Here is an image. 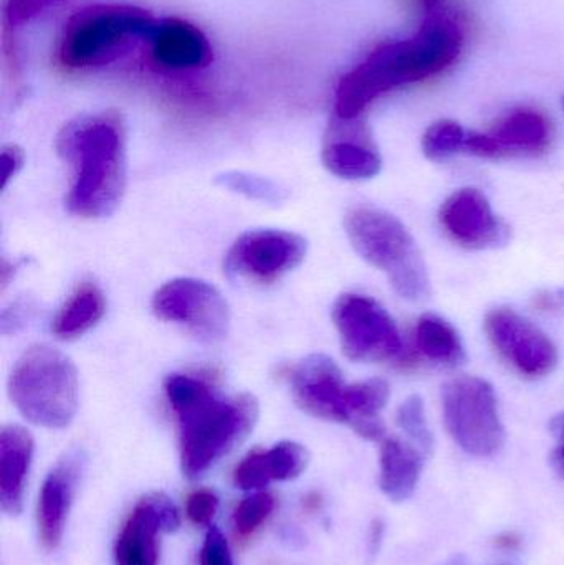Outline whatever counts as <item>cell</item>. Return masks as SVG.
<instances>
[{
  "mask_svg": "<svg viewBox=\"0 0 564 565\" xmlns=\"http://www.w3.org/2000/svg\"><path fill=\"white\" fill-rule=\"evenodd\" d=\"M486 332L500 358L523 377H545L558 364L552 339L513 309H492L486 318Z\"/></svg>",
  "mask_w": 564,
  "mask_h": 565,
  "instance_id": "10",
  "label": "cell"
},
{
  "mask_svg": "<svg viewBox=\"0 0 564 565\" xmlns=\"http://www.w3.org/2000/svg\"><path fill=\"white\" fill-rule=\"evenodd\" d=\"M397 424L424 455L430 454L434 447L433 431L427 425L426 408L419 395H411L397 411Z\"/></svg>",
  "mask_w": 564,
  "mask_h": 565,
  "instance_id": "26",
  "label": "cell"
},
{
  "mask_svg": "<svg viewBox=\"0 0 564 565\" xmlns=\"http://www.w3.org/2000/svg\"><path fill=\"white\" fill-rule=\"evenodd\" d=\"M32 457V435L19 425L3 427L0 431V504L12 516L22 511Z\"/></svg>",
  "mask_w": 564,
  "mask_h": 565,
  "instance_id": "19",
  "label": "cell"
},
{
  "mask_svg": "<svg viewBox=\"0 0 564 565\" xmlns=\"http://www.w3.org/2000/svg\"><path fill=\"white\" fill-rule=\"evenodd\" d=\"M9 395L26 420L39 427L63 428L78 408V372L58 349L32 345L13 365Z\"/></svg>",
  "mask_w": 564,
  "mask_h": 565,
  "instance_id": "5",
  "label": "cell"
},
{
  "mask_svg": "<svg viewBox=\"0 0 564 565\" xmlns=\"http://www.w3.org/2000/svg\"><path fill=\"white\" fill-rule=\"evenodd\" d=\"M421 9L426 12V15H430V13L443 12L446 10L447 0H414Z\"/></svg>",
  "mask_w": 564,
  "mask_h": 565,
  "instance_id": "36",
  "label": "cell"
},
{
  "mask_svg": "<svg viewBox=\"0 0 564 565\" xmlns=\"http://www.w3.org/2000/svg\"><path fill=\"white\" fill-rule=\"evenodd\" d=\"M181 526L178 508L164 493H149L136 503L116 541V565H158V537Z\"/></svg>",
  "mask_w": 564,
  "mask_h": 565,
  "instance_id": "12",
  "label": "cell"
},
{
  "mask_svg": "<svg viewBox=\"0 0 564 565\" xmlns=\"http://www.w3.org/2000/svg\"><path fill=\"white\" fill-rule=\"evenodd\" d=\"M333 321L348 359L384 362L403 352V339L390 312L370 296L347 292L333 306Z\"/></svg>",
  "mask_w": 564,
  "mask_h": 565,
  "instance_id": "8",
  "label": "cell"
},
{
  "mask_svg": "<svg viewBox=\"0 0 564 565\" xmlns=\"http://www.w3.org/2000/svg\"><path fill=\"white\" fill-rule=\"evenodd\" d=\"M56 151L72 171L66 209L83 218L108 217L126 189L125 128L111 113L82 116L60 131Z\"/></svg>",
  "mask_w": 564,
  "mask_h": 565,
  "instance_id": "3",
  "label": "cell"
},
{
  "mask_svg": "<svg viewBox=\"0 0 564 565\" xmlns=\"http://www.w3.org/2000/svg\"><path fill=\"white\" fill-rule=\"evenodd\" d=\"M384 526L381 521H374L373 526H371V537H370V550L371 553L376 554L377 550H380L381 540H383Z\"/></svg>",
  "mask_w": 564,
  "mask_h": 565,
  "instance_id": "35",
  "label": "cell"
},
{
  "mask_svg": "<svg viewBox=\"0 0 564 565\" xmlns=\"http://www.w3.org/2000/svg\"><path fill=\"white\" fill-rule=\"evenodd\" d=\"M344 228L358 255L384 271L397 295L413 301L427 295L426 264L400 218L381 209L360 205L348 212Z\"/></svg>",
  "mask_w": 564,
  "mask_h": 565,
  "instance_id": "6",
  "label": "cell"
},
{
  "mask_svg": "<svg viewBox=\"0 0 564 565\" xmlns=\"http://www.w3.org/2000/svg\"><path fill=\"white\" fill-rule=\"evenodd\" d=\"M310 455L297 441H281L270 450H254L237 465L234 481L242 490H260L272 481L295 480L307 470Z\"/></svg>",
  "mask_w": 564,
  "mask_h": 565,
  "instance_id": "18",
  "label": "cell"
},
{
  "mask_svg": "<svg viewBox=\"0 0 564 565\" xmlns=\"http://www.w3.org/2000/svg\"><path fill=\"white\" fill-rule=\"evenodd\" d=\"M443 565H470L469 561H467V557L464 556H454L450 557L447 563H444Z\"/></svg>",
  "mask_w": 564,
  "mask_h": 565,
  "instance_id": "38",
  "label": "cell"
},
{
  "mask_svg": "<svg viewBox=\"0 0 564 565\" xmlns=\"http://www.w3.org/2000/svg\"><path fill=\"white\" fill-rule=\"evenodd\" d=\"M426 455L409 441L386 438L381 445L380 487L390 500H409L419 483Z\"/></svg>",
  "mask_w": 564,
  "mask_h": 565,
  "instance_id": "21",
  "label": "cell"
},
{
  "mask_svg": "<svg viewBox=\"0 0 564 565\" xmlns=\"http://www.w3.org/2000/svg\"><path fill=\"white\" fill-rule=\"evenodd\" d=\"M487 135L496 146L497 158L502 156H536L552 145L550 119L536 109L520 108L503 116Z\"/></svg>",
  "mask_w": 564,
  "mask_h": 565,
  "instance_id": "20",
  "label": "cell"
},
{
  "mask_svg": "<svg viewBox=\"0 0 564 565\" xmlns=\"http://www.w3.org/2000/svg\"><path fill=\"white\" fill-rule=\"evenodd\" d=\"M323 164L338 178L364 181L380 174L383 161L361 118L334 116L324 141Z\"/></svg>",
  "mask_w": 564,
  "mask_h": 565,
  "instance_id": "15",
  "label": "cell"
},
{
  "mask_svg": "<svg viewBox=\"0 0 564 565\" xmlns=\"http://www.w3.org/2000/svg\"><path fill=\"white\" fill-rule=\"evenodd\" d=\"M416 344L421 354L436 364L456 367L466 361L462 339L457 329L433 312H426L417 319Z\"/></svg>",
  "mask_w": 564,
  "mask_h": 565,
  "instance_id": "23",
  "label": "cell"
},
{
  "mask_svg": "<svg viewBox=\"0 0 564 565\" xmlns=\"http://www.w3.org/2000/svg\"><path fill=\"white\" fill-rule=\"evenodd\" d=\"M219 510V498L214 491L198 490L189 494L188 503H185V513H188L191 523L198 526H205L214 520Z\"/></svg>",
  "mask_w": 564,
  "mask_h": 565,
  "instance_id": "28",
  "label": "cell"
},
{
  "mask_svg": "<svg viewBox=\"0 0 564 565\" xmlns=\"http://www.w3.org/2000/svg\"><path fill=\"white\" fill-rule=\"evenodd\" d=\"M152 311L162 321L185 326L199 339L221 341L231 326V309L215 286L195 278L162 285L152 298Z\"/></svg>",
  "mask_w": 564,
  "mask_h": 565,
  "instance_id": "9",
  "label": "cell"
},
{
  "mask_svg": "<svg viewBox=\"0 0 564 565\" xmlns=\"http://www.w3.org/2000/svg\"><path fill=\"white\" fill-rule=\"evenodd\" d=\"M533 306L540 312L564 311V288L545 289L533 298Z\"/></svg>",
  "mask_w": 564,
  "mask_h": 565,
  "instance_id": "33",
  "label": "cell"
},
{
  "mask_svg": "<svg viewBox=\"0 0 564 565\" xmlns=\"http://www.w3.org/2000/svg\"><path fill=\"white\" fill-rule=\"evenodd\" d=\"M552 431L556 440H558V445H556L555 451H553V465H555L556 470L564 478V412L553 418Z\"/></svg>",
  "mask_w": 564,
  "mask_h": 565,
  "instance_id": "34",
  "label": "cell"
},
{
  "mask_svg": "<svg viewBox=\"0 0 564 565\" xmlns=\"http://www.w3.org/2000/svg\"><path fill=\"white\" fill-rule=\"evenodd\" d=\"M201 565H234L224 534L211 527L201 551Z\"/></svg>",
  "mask_w": 564,
  "mask_h": 565,
  "instance_id": "30",
  "label": "cell"
},
{
  "mask_svg": "<svg viewBox=\"0 0 564 565\" xmlns=\"http://www.w3.org/2000/svg\"><path fill=\"white\" fill-rule=\"evenodd\" d=\"M58 2L62 0H9L6 6L7 25L17 29Z\"/></svg>",
  "mask_w": 564,
  "mask_h": 565,
  "instance_id": "29",
  "label": "cell"
},
{
  "mask_svg": "<svg viewBox=\"0 0 564 565\" xmlns=\"http://www.w3.org/2000/svg\"><path fill=\"white\" fill-rule=\"evenodd\" d=\"M217 184L228 191L237 192L254 201L267 202V204H280L287 199V189L277 182L260 175L247 174V172H225L219 175Z\"/></svg>",
  "mask_w": 564,
  "mask_h": 565,
  "instance_id": "24",
  "label": "cell"
},
{
  "mask_svg": "<svg viewBox=\"0 0 564 565\" xmlns=\"http://www.w3.org/2000/svg\"><path fill=\"white\" fill-rule=\"evenodd\" d=\"M469 132L456 121L434 122L423 138V151L430 161H444L450 156L462 152Z\"/></svg>",
  "mask_w": 564,
  "mask_h": 565,
  "instance_id": "25",
  "label": "cell"
},
{
  "mask_svg": "<svg viewBox=\"0 0 564 565\" xmlns=\"http://www.w3.org/2000/svg\"><path fill=\"white\" fill-rule=\"evenodd\" d=\"M444 420L467 454L492 457L506 441L496 391L486 379L460 375L444 385Z\"/></svg>",
  "mask_w": 564,
  "mask_h": 565,
  "instance_id": "7",
  "label": "cell"
},
{
  "mask_svg": "<svg viewBox=\"0 0 564 565\" xmlns=\"http://www.w3.org/2000/svg\"><path fill=\"white\" fill-rule=\"evenodd\" d=\"M149 45L155 62L172 72L205 68L212 60V46L205 33L178 17L159 20Z\"/></svg>",
  "mask_w": 564,
  "mask_h": 565,
  "instance_id": "17",
  "label": "cell"
},
{
  "mask_svg": "<svg viewBox=\"0 0 564 565\" xmlns=\"http://www.w3.org/2000/svg\"><path fill=\"white\" fill-rule=\"evenodd\" d=\"M30 315V306L26 302L19 301L12 306V308H7L6 311L2 312V332L7 334V332H15L17 329L22 328L25 324V319H29Z\"/></svg>",
  "mask_w": 564,
  "mask_h": 565,
  "instance_id": "32",
  "label": "cell"
},
{
  "mask_svg": "<svg viewBox=\"0 0 564 565\" xmlns=\"http://www.w3.org/2000/svg\"><path fill=\"white\" fill-rule=\"evenodd\" d=\"M497 544L502 550L515 551L520 546V537L515 533H506L497 537Z\"/></svg>",
  "mask_w": 564,
  "mask_h": 565,
  "instance_id": "37",
  "label": "cell"
},
{
  "mask_svg": "<svg viewBox=\"0 0 564 565\" xmlns=\"http://www.w3.org/2000/svg\"><path fill=\"white\" fill-rule=\"evenodd\" d=\"M83 467L85 457L82 451H68L43 481L36 521L40 541L45 550L55 551L62 543Z\"/></svg>",
  "mask_w": 564,
  "mask_h": 565,
  "instance_id": "16",
  "label": "cell"
},
{
  "mask_svg": "<svg viewBox=\"0 0 564 565\" xmlns=\"http://www.w3.org/2000/svg\"><path fill=\"white\" fill-rule=\"evenodd\" d=\"M288 382L297 404L324 420L348 424V384L333 359L313 354L288 369Z\"/></svg>",
  "mask_w": 564,
  "mask_h": 565,
  "instance_id": "13",
  "label": "cell"
},
{
  "mask_svg": "<svg viewBox=\"0 0 564 565\" xmlns=\"http://www.w3.org/2000/svg\"><path fill=\"white\" fill-rule=\"evenodd\" d=\"M158 20L126 3H98L78 10L63 29L58 58L66 68L85 70L109 65L149 42Z\"/></svg>",
  "mask_w": 564,
  "mask_h": 565,
  "instance_id": "4",
  "label": "cell"
},
{
  "mask_svg": "<svg viewBox=\"0 0 564 565\" xmlns=\"http://www.w3.org/2000/svg\"><path fill=\"white\" fill-rule=\"evenodd\" d=\"M106 312V299L96 282L83 281L56 312L52 332L60 339H75L95 328Z\"/></svg>",
  "mask_w": 564,
  "mask_h": 565,
  "instance_id": "22",
  "label": "cell"
},
{
  "mask_svg": "<svg viewBox=\"0 0 564 565\" xmlns=\"http://www.w3.org/2000/svg\"><path fill=\"white\" fill-rule=\"evenodd\" d=\"M164 391L179 422L182 471L191 480L211 470L257 424L254 395L228 397L209 382L185 374L169 375Z\"/></svg>",
  "mask_w": 564,
  "mask_h": 565,
  "instance_id": "2",
  "label": "cell"
},
{
  "mask_svg": "<svg viewBox=\"0 0 564 565\" xmlns=\"http://www.w3.org/2000/svg\"><path fill=\"white\" fill-rule=\"evenodd\" d=\"M275 510V498L268 493H257L245 498L234 514V526L238 536L248 537L268 520Z\"/></svg>",
  "mask_w": 564,
  "mask_h": 565,
  "instance_id": "27",
  "label": "cell"
},
{
  "mask_svg": "<svg viewBox=\"0 0 564 565\" xmlns=\"http://www.w3.org/2000/svg\"><path fill=\"white\" fill-rule=\"evenodd\" d=\"M466 33L453 13L426 15L419 32L406 40L383 43L338 83L334 116L361 118L380 96L440 75L462 53Z\"/></svg>",
  "mask_w": 564,
  "mask_h": 565,
  "instance_id": "1",
  "label": "cell"
},
{
  "mask_svg": "<svg viewBox=\"0 0 564 565\" xmlns=\"http://www.w3.org/2000/svg\"><path fill=\"white\" fill-rule=\"evenodd\" d=\"M440 225L456 244L470 250L506 245L510 228L493 212L486 195L477 189H460L446 199L439 212Z\"/></svg>",
  "mask_w": 564,
  "mask_h": 565,
  "instance_id": "14",
  "label": "cell"
},
{
  "mask_svg": "<svg viewBox=\"0 0 564 565\" xmlns=\"http://www.w3.org/2000/svg\"><path fill=\"white\" fill-rule=\"evenodd\" d=\"M23 161H25V154L22 149L17 146H7L2 149L0 154V168H2V189L7 188L10 179L15 178L22 169Z\"/></svg>",
  "mask_w": 564,
  "mask_h": 565,
  "instance_id": "31",
  "label": "cell"
},
{
  "mask_svg": "<svg viewBox=\"0 0 564 565\" xmlns=\"http://www.w3.org/2000/svg\"><path fill=\"white\" fill-rule=\"evenodd\" d=\"M307 241L284 231H252L228 250V274L255 282H272L295 270L307 255Z\"/></svg>",
  "mask_w": 564,
  "mask_h": 565,
  "instance_id": "11",
  "label": "cell"
}]
</instances>
